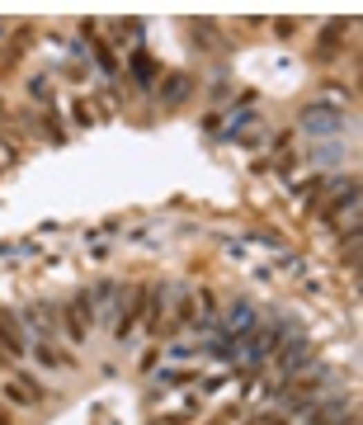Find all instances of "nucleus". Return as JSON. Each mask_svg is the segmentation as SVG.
Here are the masks:
<instances>
[{
    "label": "nucleus",
    "mask_w": 363,
    "mask_h": 425,
    "mask_svg": "<svg viewBox=\"0 0 363 425\" xmlns=\"http://www.w3.org/2000/svg\"><path fill=\"white\" fill-rule=\"evenodd\" d=\"M344 128V109L331 105V100H316V105L302 109V133L311 137H335Z\"/></svg>",
    "instance_id": "nucleus-1"
},
{
    "label": "nucleus",
    "mask_w": 363,
    "mask_h": 425,
    "mask_svg": "<svg viewBox=\"0 0 363 425\" xmlns=\"http://www.w3.org/2000/svg\"><path fill=\"white\" fill-rule=\"evenodd\" d=\"M255 326H259V317H255V307H250L245 298H241V302H232V307H227V317L217 321V331H222V336H236V341H245Z\"/></svg>",
    "instance_id": "nucleus-2"
},
{
    "label": "nucleus",
    "mask_w": 363,
    "mask_h": 425,
    "mask_svg": "<svg viewBox=\"0 0 363 425\" xmlns=\"http://www.w3.org/2000/svg\"><path fill=\"white\" fill-rule=\"evenodd\" d=\"M147 302H151V284H137V289H132V307L113 321V336H118V341H123V336H132V326L147 317Z\"/></svg>",
    "instance_id": "nucleus-3"
},
{
    "label": "nucleus",
    "mask_w": 363,
    "mask_h": 425,
    "mask_svg": "<svg viewBox=\"0 0 363 425\" xmlns=\"http://www.w3.org/2000/svg\"><path fill=\"white\" fill-rule=\"evenodd\" d=\"M0 350H5L10 359H19V354H28L24 326H19V317H10V312H0Z\"/></svg>",
    "instance_id": "nucleus-4"
},
{
    "label": "nucleus",
    "mask_w": 363,
    "mask_h": 425,
    "mask_svg": "<svg viewBox=\"0 0 363 425\" xmlns=\"http://www.w3.org/2000/svg\"><path fill=\"white\" fill-rule=\"evenodd\" d=\"M307 359H311L307 336H288V345H279V369H283V373H297Z\"/></svg>",
    "instance_id": "nucleus-5"
},
{
    "label": "nucleus",
    "mask_w": 363,
    "mask_h": 425,
    "mask_svg": "<svg viewBox=\"0 0 363 425\" xmlns=\"http://www.w3.org/2000/svg\"><path fill=\"white\" fill-rule=\"evenodd\" d=\"M118 298H123V289H118V284H113V279H104L100 289L90 293V302H95V307H100V312H95V317H113V312H118Z\"/></svg>",
    "instance_id": "nucleus-6"
},
{
    "label": "nucleus",
    "mask_w": 363,
    "mask_h": 425,
    "mask_svg": "<svg viewBox=\"0 0 363 425\" xmlns=\"http://www.w3.org/2000/svg\"><path fill=\"white\" fill-rule=\"evenodd\" d=\"M339 33H344V19H335V24L321 28V43H316V62H331V57L339 53Z\"/></svg>",
    "instance_id": "nucleus-7"
},
{
    "label": "nucleus",
    "mask_w": 363,
    "mask_h": 425,
    "mask_svg": "<svg viewBox=\"0 0 363 425\" xmlns=\"http://www.w3.org/2000/svg\"><path fill=\"white\" fill-rule=\"evenodd\" d=\"M189 85H194V80L184 76V71H175V76L165 80V90H160V100H165V105H180L184 95H189Z\"/></svg>",
    "instance_id": "nucleus-8"
},
{
    "label": "nucleus",
    "mask_w": 363,
    "mask_h": 425,
    "mask_svg": "<svg viewBox=\"0 0 363 425\" xmlns=\"http://www.w3.org/2000/svg\"><path fill=\"white\" fill-rule=\"evenodd\" d=\"M0 392H5V401H15V406H38V401H43V397H33V392H28L19 378H15V383H5Z\"/></svg>",
    "instance_id": "nucleus-9"
},
{
    "label": "nucleus",
    "mask_w": 363,
    "mask_h": 425,
    "mask_svg": "<svg viewBox=\"0 0 363 425\" xmlns=\"http://www.w3.org/2000/svg\"><path fill=\"white\" fill-rule=\"evenodd\" d=\"M132 71H137V80H151V57H147V53H132Z\"/></svg>",
    "instance_id": "nucleus-10"
},
{
    "label": "nucleus",
    "mask_w": 363,
    "mask_h": 425,
    "mask_svg": "<svg viewBox=\"0 0 363 425\" xmlns=\"http://www.w3.org/2000/svg\"><path fill=\"white\" fill-rule=\"evenodd\" d=\"M184 378H194V373H184V369H170V373H160V378H156V388H160V383H184Z\"/></svg>",
    "instance_id": "nucleus-11"
},
{
    "label": "nucleus",
    "mask_w": 363,
    "mask_h": 425,
    "mask_svg": "<svg viewBox=\"0 0 363 425\" xmlns=\"http://www.w3.org/2000/svg\"><path fill=\"white\" fill-rule=\"evenodd\" d=\"M33 100H48V105H52V85H48V80H33Z\"/></svg>",
    "instance_id": "nucleus-12"
},
{
    "label": "nucleus",
    "mask_w": 363,
    "mask_h": 425,
    "mask_svg": "<svg viewBox=\"0 0 363 425\" xmlns=\"http://www.w3.org/2000/svg\"><path fill=\"white\" fill-rule=\"evenodd\" d=\"M307 425H331V421H326V416H321V411H311V421Z\"/></svg>",
    "instance_id": "nucleus-13"
},
{
    "label": "nucleus",
    "mask_w": 363,
    "mask_h": 425,
    "mask_svg": "<svg viewBox=\"0 0 363 425\" xmlns=\"http://www.w3.org/2000/svg\"><path fill=\"white\" fill-rule=\"evenodd\" d=\"M0 425H10V411H0Z\"/></svg>",
    "instance_id": "nucleus-14"
}]
</instances>
